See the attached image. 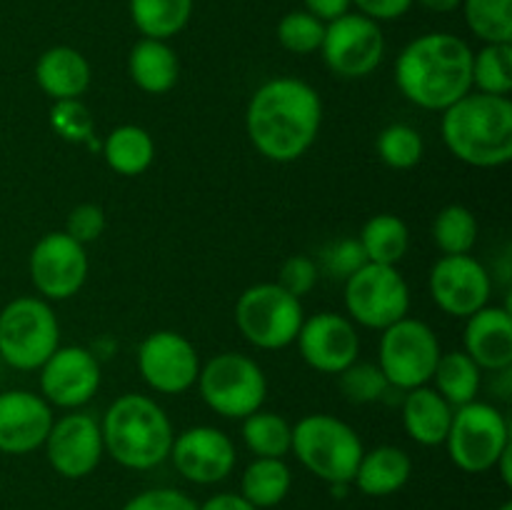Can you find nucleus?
I'll return each mask as SVG.
<instances>
[{"instance_id": "obj_1", "label": "nucleus", "mask_w": 512, "mask_h": 510, "mask_svg": "<svg viewBox=\"0 0 512 510\" xmlns=\"http://www.w3.org/2000/svg\"><path fill=\"white\" fill-rule=\"evenodd\" d=\"M323 125V100L300 78H273L260 85L248 103L245 130L263 158L293 163L315 143Z\"/></svg>"}, {"instance_id": "obj_2", "label": "nucleus", "mask_w": 512, "mask_h": 510, "mask_svg": "<svg viewBox=\"0 0 512 510\" xmlns=\"http://www.w3.org/2000/svg\"><path fill=\"white\" fill-rule=\"evenodd\" d=\"M395 83L405 100L443 113L473 90V50L453 33L418 35L395 60Z\"/></svg>"}, {"instance_id": "obj_3", "label": "nucleus", "mask_w": 512, "mask_h": 510, "mask_svg": "<svg viewBox=\"0 0 512 510\" xmlns=\"http://www.w3.org/2000/svg\"><path fill=\"white\" fill-rule=\"evenodd\" d=\"M440 135L450 153L473 168H500L512 160V103L505 95L473 93L443 110Z\"/></svg>"}, {"instance_id": "obj_4", "label": "nucleus", "mask_w": 512, "mask_h": 510, "mask_svg": "<svg viewBox=\"0 0 512 510\" xmlns=\"http://www.w3.org/2000/svg\"><path fill=\"white\" fill-rule=\"evenodd\" d=\"M105 453L128 470H153L173 448V423L153 398L125 393L110 403L100 420Z\"/></svg>"}, {"instance_id": "obj_5", "label": "nucleus", "mask_w": 512, "mask_h": 510, "mask_svg": "<svg viewBox=\"0 0 512 510\" xmlns=\"http://www.w3.org/2000/svg\"><path fill=\"white\" fill-rule=\"evenodd\" d=\"M295 458L330 485H350L365 448L353 425L328 413H313L293 425Z\"/></svg>"}, {"instance_id": "obj_6", "label": "nucleus", "mask_w": 512, "mask_h": 510, "mask_svg": "<svg viewBox=\"0 0 512 510\" xmlns=\"http://www.w3.org/2000/svg\"><path fill=\"white\" fill-rule=\"evenodd\" d=\"M60 348V323L45 298L23 295L0 310V358L15 370H40Z\"/></svg>"}, {"instance_id": "obj_7", "label": "nucleus", "mask_w": 512, "mask_h": 510, "mask_svg": "<svg viewBox=\"0 0 512 510\" xmlns=\"http://www.w3.org/2000/svg\"><path fill=\"white\" fill-rule=\"evenodd\" d=\"M200 398L213 413L228 420H243L263 408L268 378L250 355L218 353L200 365Z\"/></svg>"}, {"instance_id": "obj_8", "label": "nucleus", "mask_w": 512, "mask_h": 510, "mask_svg": "<svg viewBox=\"0 0 512 510\" xmlns=\"http://www.w3.org/2000/svg\"><path fill=\"white\" fill-rule=\"evenodd\" d=\"M303 303L278 283H255L235 303V323L243 338L260 350H283L303 328Z\"/></svg>"}, {"instance_id": "obj_9", "label": "nucleus", "mask_w": 512, "mask_h": 510, "mask_svg": "<svg viewBox=\"0 0 512 510\" xmlns=\"http://www.w3.org/2000/svg\"><path fill=\"white\" fill-rule=\"evenodd\" d=\"M450 460L465 473H488L500 455L510 448L508 418L495 405L473 400L453 413L448 438Z\"/></svg>"}, {"instance_id": "obj_10", "label": "nucleus", "mask_w": 512, "mask_h": 510, "mask_svg": "<svg viewBox=\"0 0 512 510\" xmlns=\"http://www.w3.org/2000/svg\"><path fill=\"white\" fill-rule=\"evenodd\" d=\"M378 355L385 380L398 390H413L433 380L443 348L428 323L418 318H403L383 330Z\"/></svg>"}, {"instance_id": "obj_11", "label": "nucleus", "mask_w": 512, "mask_h": 510, "mask_svg": "<svg viewBox=\"0 0 512 510\" xmlns=\"http://www.w3.org/2000/svg\"><path fill=\"white\" fill-rule=\"evenodd\" d=\"M345 308L353 323L390 328L410 313V288L398 265L365 263L345 280Z\"/></svg>"}, {"instance_id": "obj_12", "label": "nucleus", "mask_w": 512, "mask_h": 510, "mask_svg": "<svg viewBox=\"0 0 512 510\" xmlns=\"http://www.w3.org/2000/svg\"><path fill=\"white\" fill-rule=\"evenodd\" d=\"M320 53L338 78H368L385 58L383 28L360 13H345L325 23Z\"/></svg>"}, {"instance_id": "obj_13", "label": "nucleus", "mask_w": 512, "mask_h": 510, "mask_svg": "<svg viewBox=\"0 0 512 510\" xmlns=\"http://www.w3.org/2000/svg\"><path fill=\"white\" fill-rule=\"evenodd\" d=\"M90 260L85 245L65 230L45 233L30 250V280L45 300H68L88 280Z\"/></svg>"}, {"instance_id": "obj_14", "label": "nucleus", "mask_w": 512, "mask_h": 510, "mask_svg": "<svg viewBox=\"0 0 512 510\" xmlns=\"http://www.w3.org/2000/svg\"><path fill=\"white\" fill-rule=\"evenodd\" d=\"M138 370L145 385L155 393L180 395L198 383V350L175 330H155L140 343Z\"/></svg>"}, {"instance_id": "obj_15", "label": "nucleus", "mask_w": 512, "mask_h": 510, "mask_svg": "<svg viewBox=\"0 0 512 510\" xmlns=\"http://www.w3.org/2000/svg\"><path fill=\"white\" fill-rule=\"evenodd\" d=\"M100 380L98 355L83 345L58 348L40 365V395L55 408H83L98 393Z\"/></svg>"}, {"instance_id": "obj_16", "label": "nucleus", "mask_w": 512, "mask_h": 510, "mask_svg": "<svg viewBox=\"0 0 512 510\" xmlns=\"http://www.w3.org/2000/svg\"><path fill=\"white\" fill-rule=\"evenodd\" d=\"M493 293L488 268L473 255H443L430 270V295L443 313L470 318Z\"/></svg>"}, {"instance_id": "obj_17", "label": "nucleus", "mask_w": 512, "mask_h": 510, "mask_svg": "<svg viewBox=\"0 0 512 510\" xmlns=\"http://www.w3.org/2000/svg\"><path fill=\"white\" fill-rule=\"evenodd\" d=\"M48 463L58 475L80 480L93 473L105 453L100 420L90 413H68L53 420L48 438L43 443Z\"/></svg>"}, {"instance_id": "obj_18", "label": "nucleus", "mask_w": 512, "mask_h": 510, "mask_svg": "<svg viewBox=\"0 0 512 510\" xmlns=\"http://www.w3.org/2000/svg\"><path fill=\"white\" fill-rule=\"evenodd\" d=\"M168 458L185 480L213 485L233 473L238 453L228 433L213 425H195L175 435Z\"/></svg>"}, {"instance_id": "obj_19", "label": "nucleus", "mask_w": 512, "mask_h": 510, "mask_svg": "<svg viewBox=\"0 0 512 510\" xmlns=\"http://www.w3.org/2000/svg\"><path fill=\"white\" fill-rule=\"evenodd\" d=\"M295 343L305 363L325 375L343 373L360 355L355 323L340 313H315L313 318L303 320Z\"/></svg>"}, {"instance_id": "obj_20", "label": "nucleus", "mask_w": 512, "mask_h": 510, "mask_svg": "<svg viewBox=\"0 0 512 510\" xmlns=\"http://www.w3.org/2000/svg\"><path fill=\"white\" fill-rule=\"evenodd\" d=\"M53 428V405L30 390L0 393V453L28 455L43 448Z\"/></svg>"}, {"instance_id": "obj_21", "label": "nucleus", "mask_w": 512, "mask_h": 510, "mask_svg": "<svg viewBox=\"0 0 512 510\" xmlns=\"http://www.w3.org/2000/svg\"><path fill=\"white\" fill-rule=\"evenodd\" d=\"M465 353L480 365V370L503 373L512 365V315L505 305H485L465 318Z\"/></svg>"}, {"instance_id": "obj_22", "label": "nucleus", "mask_w": 512, "mask_h": 510, "mask_svg": "<svg viewBox=\"0 0 512 510\" xmlns=\"http://www.w3.org/2000/svg\"><path fill=\"white\" fill-rule=\"evenodd\" d=\"M93 80L88 58L70 45H53L35 63V83L50 100H78Z\"/></svg>"}, {"instance_id": "obj_23", "label": "nucleus", "mask_w": 512, "mask_h": 510, "mask_svg": "<svg viewBox=\"0 0 512 510\" xmlns=\"http://www.w3.org/2000/svg\"><path fill=\"white\" fill-rule=\"evenodd\" d=\"M455 408L430 385L408 390L403 400V428L415 443L443 445Z\"/></svg>"}, {"instance_id": "obj_24", "label": "nucleus", "mask_w": 512, "mask_h": 510, "mask_svg": "<svg viewBox=\"0 0 512 510\" xmlns=\"http://www.w3.org/2000/svg\"><path fill=\"white\" fill-rule=\"evenodd\" d=\"M413 475V460L398 445H378L373 450H365L355 470L353 483L358 490L370 498H385L408 485Z\"/></svg>"}, {"instance_id": "obj_25", "label": "nucleus", "mask_w": 512, "mask_h": 510, "mask_svg": "<svg viewBox=\"0 0 512 510\" xmlns=\"http://www.w3.org/2000/svg\"><path fill=\"white\" fill-rule=\"evenodd\" d=\"M128 75L143 93L163 95L180 78V60L168 40L140 38L128 55Z\"/></svg>"}, {"instance_id": "obj_26", "label": "nucleus", "mask_w": 512, "mask_h": 510, "mask_svg": "<svg viewBox=\"0 0 512 510\" xmlns=\"http://www.w3.org/2000/svg\"><path fill=\"white\" fill-rule=\"evenodd\" d=\"M103 158L110 170L125 178L143 175L155 160V143L153 135L140 125H120L100 145Z\"/></svg>"}, {"instance_id": "obj_27", "label": "nucleus", "mask_w": 512, "mask_h": 510, "mask_svg": "<svg viewBox=\"0 0 512 510\" xmlns=\"http://www.w3.org/2000/svg\"><path fill=\"white\" fill-rule=\"evenodd\" d=\"M195 0H128L130 20L143 38L170 40L188 28Z\"/></svg>"}, {"instance_id": "obj_28", "label": "nucleus", "mask_w": 512, "mask_h": 510, "mask_svg": "<svg viewBox=\"0 0 512 510\" xmlns=\"http://www.w3.org/2000/svg\"><path fill=\"white\" fill-rule=\"evenodd\" d=\"M290 488L293 473L283 458H255L240 478V495L258 510L283 503Z\"/></svg>"}, {"instance_id": "obj_29", "label": "nucleus", "mask_w": 512, "mask_h": 510, "mask_svg": "<svg viewBox=\"0 0 512 510\" xmlns=\"http://www.w3.org/2000/svg\"><path fill=\"white\" fill-rule=\"evenodd\" d=\"M358 240L368 263L398 265L408 255L410 230L400 215L378 213L363 225Z\"/></svg>"}, {"instance_id": "obj_30", "label": "nucleus", "mask_w": 512, "mask_h": 510, "mask_svg": "<svg viewBox=\"0 0 512 510\" xmlns=\"http://www.w3.org/2000/svg\"><path fill=\"white\" fill-rule=\"evenodd\" d=\"M433 380L435 390L453 408H460V405H468L473 400H478L480 385H483V370H480V365L465 350H453V353L440 355Z\"/></svg>"}, {"instance_id": "obj_31", "label": "nucleus", "mask_w": 512, "mask_h": 510, "mask_svg": "<svg viewBox=\"0 0 512 510\" xmlns=\"http://www.w3.org/2000/svg\"><path fill=\"white\" fill-rule=\"evenodd\" d=\"M243 443L255 458H285L293 445V425L280 413L260 408L243 418Z\"/></svg>"}, {"instance_id": "obj_32", "label": "nucleus", "mask_w": 512, "mask_h": 510, "mask_svg": "<svg viewBox=\"0 0 512 510\" xmlns=\"http://www.w3.org/2000/svg\"><path fill=\"white\" fill-rule=\"evenodd\" d=\"M433 240L443 255H468L478 243V220L465 205H445L433 220Z\"/></svg>"}, {"instance_id": "obj_33", "label": "nucleus", "mask_w": 512, "mask_h": 510, "mask_svg": "<svg viewBox=\"0 0 512 510\" xmlns=\"http://www.w3.org/2000/svg\"><path fill=\"white\" fill-rule=\"evenodd\" d=\"M470 33L488 43H512V0H463Z\"/></svg>"}, {"instance_id": "obj_34", "label": "nucleus", "mask_w": 512, "mask_h": 510, "mask_svg": "<svg viewBox=\"0 0 512 510\" xmlns=\"http://www.w3.org/2000/svg\"><path fill=\"white\" fill-rule=\"evenodd\" d=\"M473 85L478 93H512V43H488L473 53Z\"/></svg>"}, {"instance_id": "obj_35", "label": "nucleus", "mask_w": 512, "mask_h": 510, "mask_svg": "<svg viewBox=\"0 0 512 510\" xmlns=\"http://www.w3.org/2000/svg\"><path fill=\"white\" fill-rule=\"evenodd\" d=\"M375 148H378L380 160L393 170L415 168L425 155L423 135L413 125L405 123H393L380 130Z\"/></svg>"}, {"instance_id": "obj_36", "label": "nucleus", "mask_w": 512, "mask_h": 510, "mask_svg": "<svg viewBox=\"0 0 512 510\" xmlns=\"http://www.w3.org/2000/svg\"><path fill=\"white\" fill-rule=\"evenodd\" d=\"M323 35L325 23L308 10H290L278 23V43L295 55H310L320 50Z\"/></svg>"}, {"instance_id": "obj_37", "label": "nucleus", "mask_w": 512, "mask_h": 510, "mask_svg": "<svg viewBox=\"0 0 512 510\" xmlns=\"http://www.w3.org/2000/svg\"><path fill=\"white\" fill-rule=\"evenodd\" d=\"M50 125L68 143L93 145L95 120L83 100H55L50 108Z\"/></svg>"}, {"instance_id": "obj_38", "label": "nucleus", "mask_w": 512, "mask_h": 510, "mask_svg": "<svg viewBox=\"0 0 512 510\" xmlns=\"http://www.w3.org/2000/svg\"><path fill=\"white\" fill-rule=\"evenodd\" d=\"M338 375H340V390H343L345 398L355 405L375 403V400L383 398L390 388V383L385 380L380 365H373V363H358V360H355L353 365H348V368Z\"/></svg>"}, {"instance_id": "obj_39", "label": "nucleus", "mask_w": 512, "mask_h": 510, "mask_svg": "<svg viewBox=\"0 0 512 510\" xmlns=\"http://www.w3.org/2000/svg\"><path fill=\"white\" fill-rule=\"evenodd\" d=\"M365 263H368V258H365L363 248H360V240L340 238L320 253L318 270H323L330 278H338L345 283V280H348L355 270L363 268Z\"/></svg>"}, {"instance_id": "obj_40", "label": "nucleus", "mask_w": 512, "mask_h": 510, "mask_svg": "<svg viewBox=\"0 0 512 510\" xmlns=\"http://www.w3.org/2000/svg\"><path fill=\"white\" fill-rule=\"evenodd\" d=\"M318 263L308 255H290V258L283 260L278 273V285L283 290H288L295 298H303L318 283Z\"/></svg>"}, {"instance_id": "obj_41", "label": "nucleus", "mask_w": 512, "mask_h": 510, "mask_svg": "<svg viewBox=\"0 0 512 510\" xmlns=\"http://www.w3.org/2000/svg\"><path fill=\"white\" fill-rule=\"evenodd\" d=\"M105 230V210L95 203H80L65 218V233L80 245L95 243Z\"/></svg>"}, {"instance_id": "obj_42", "label": "nucleus", "mask_w": 512, "mask_h": 510, "mask_svg": "<svg viewBox=\"0 0 512 510\" xmlns=\"http://www.w3.org/2000/svg\"><path fill=\"white\" fill-rule=\"evenodd\" d=\"M120 510H198V503L178 488H150L133 495Z\"/></svg>"}, {"instance_id": "obj_43", "label": "nucleus", "mask_w": 512, "mask_h": 510, "mask_svg": "<svg viewBox=\"0 0 512 510\" xmlns=\"http://www.w3.org/2000/svg\"><path fill=\"white\" fill-rule=\"evenodd\" d=\"M358 8L360 15L383 23V20H398L413 8L415 0H350Z\"/></svg>"}, {"instance_id": "obj_44", "label": "nucleus", "mask_w": 512, "mask_h": 510, "mask_svg": "<svg viewBox=\"0 0 512 510\" xmlns=\"http://www.w3.org/2000/svg\"><path fill=\"white\" fill-rule=\"evenodd\" d=\"M305 10L313 13L315 18H320L323 23H330V20L340 18V15L350 13V0H303Z\"/></svg>"}, {"instance_id": "obj_45", "label": "nucleus", "mask_w": 512, "mask_h": 510, "mask_svg": "<svg viewBox=\"0 0 512 510\" xmlns=\"http://www.w3.org/2000/svg\"><path fill=\"white\" fill-rule=\"evenodd\" d=\"M198 510H258V508L250 505L240 493H218L213 495V498L205 500L203 505H198Z\"/></svg>"}, {"instance_id": "obj_46", "label": "nucleus", "mask_w": 512, "mask_h": 510, "mask_svg": "<svg viewBox=\"0 0 512 510\" xmlns=\"http://www.w3.org/2000/svg\"><path fill=\"white\" fill-rule=\"evenodd\" d=\"M415 3L423 5L425 10H433V13H453L463 5V0H415Z\"/></svg>"}, {"instance_id": "obj_47", "label": "nucleus", "mask_w": 512, "mask_h": 510, "mask_svg": "<svg viewBox=\"0 0 512 510\" xmlns=\"http://www.w3.org/2000/svg\"><path fill=\"white\" fill-rule=\"evenodd\" d=\"M510 455H512V445H510L508 450H505L503 455H500L498 463H495V468H493V470H498L500 478H503V483L508 485V488L512 485V465H510Z\"/></svg>"}, {"instance_id": "obj_48", "label": "nucleus", "mask_w": 512, "mask_h": 510, "mask_svg": "<svg viewBox=\"0 0 512 510\" xmlns=\"http://www.w3.org/2000/svg\"><path fill=\"white\" fill-rule=\"evenodd\" d=\"M498 510H512V503H503Z\"/></svg>"}]
</instances>
